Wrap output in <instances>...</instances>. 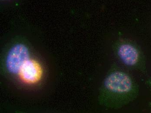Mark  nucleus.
Masks as SVG:
<instances>
[{"label":"nucleus","mask_w":151,"mask_h":113,"mask_svg":"<svg viewBox=\"0 0 151 113\" xmlns=\"http://www.w3.org/2000/svg\"><path fill=\"white\" fill-rule=\"evenodd\" d=\"M139 88L128 71L115 63L111 65L99 89V104L108 109L117 110L133 101Z\"/></svg>","instance_id":"obj_1"},{"label":"nucleus","mask_w":151,"mask_h":113,"mask_svg":"<svg viewBox=\"0 0 151 113\" xmlns=\"http://www.w3.org/2000/svg\"><path fill=\"white\" fill-rule=\"evenodd\" d=\"M30 58L29 48L22 43L14 45L7 54L5 65L10 74L17 76L24 63Z\"/></svg>","instance_id":"obj_3"},{"label":"nucleus","mask_w":151,"mask_h":113,"mask_svg":"<svg viewBox=\"0 0 151 113\" xmlns=\"http://www.w3.org/2000/svg\"><path fill=\"white\" fill-rule=\"evenodd\" d=\"M149 108H150V111H151V100L150 101V102H149Z\"/></svg>","instance_id":"obj_6"},{"label":"nucleus","mask_w":151,"mask_h":113,"mask_svg":"<svg viewBox=\"0 0 151 113\" xmlns=\"http://www.w3.org/2000/svg\"><path fill=\"white\" fill-rule=\"evenodd\" d=\"M115 56L126 68L147 73L146 60L143 52L135 44L127 40L120 41L113 48Z\"/></svg>","instance_id":"obj_2"},{"label":"nucleus","mask_w":151,"mask_h":113,"mask_svg":"<svg viewBox=\"0 0 151 113\" xmlns=\"http://www.w3.org/2000/svg\"><path fill=\"white\" fill-rule=\"evenodd\" d=\"M145 84H146L147 87L149 88L151 92V76L146 80V82H145Z\"/></svg>","instance_id":"obj_5"},{"label":"nucleus","mask_w":151,"mask_h":113,"mask_svg":"<svg viewBox=\"0 0 151 113\" xmlns=\"http://www.w3.org/2000/svg\"><path fill=\"white\" fill-rule=\"evenodd\" d=\"M43 73L41 64L35 59L30 58L22 66L17 77L23 83L35 85L41 80Z\"/></svg>","instance_id":"obj_4"}]
</instances>
